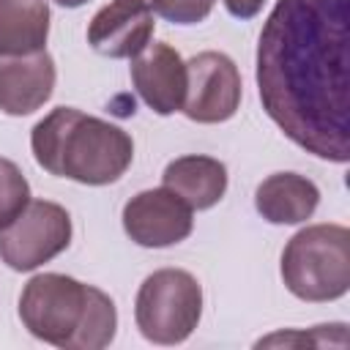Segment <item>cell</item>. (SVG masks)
<instances>
[{
	"instance_id": "cell-1",
	"label": "cell",
	"mask_w": 350,
	"mask_h": 350,
	"mask_svg": "<svg viewBox=\"0 0 350 350\" xmlns=\"http://www.w3.org/2000/svg\"><path fill=\"white\" fill-rule=\"evenodd\" d=\"M268 118L306 153L350 159V0H276L257 44Z\"/></svg>"
},
{
	"instance_id": "cell-2",
	"label": "cell",
	"mask_w": 350,
	"mask_h": 350,
	"mask_svg": "<svg viewBox=\"0 0 350 350\" xmlns=\"http://www.w3.org/2000/svg\"><path fill=\"white\" fill-rule=\"evenodd\" d=\"M30 148L41 170L85 186L115 183L134 159V142L120 126L74 107L44 115L33 126Z\"/></svg>"
},
{
	"instance_id": "cell-3",
	"label": "cell",
	"mask_w": 350,
	"mask_h": 350,
	"mask_svg": "<svg viewBox=\"0 0 350 350\" xmlns=\"http://www.w3.org/2000/svg\"><path fill=\"white\" fill-rule=\"evenodd\" d=\"M19 320L41 342L66 350H101L115 339L112 298L66 273H38L19 295Z\"/></svg>"
},
{
	"instance_id": "cell-4",
	"label": "cell",
	"mask_w": 350,
	"mask_h": 350,
	"mask_svg": "<svg viewBox=\"0 0 350 350\" xmlns=\"http://www.w3.org/2000/svg\"><path fill=\"white\" fill-rule=\"evenodd\" d=\"M284 287L312 304L336 301L350 287V230L345 224H312L298 230L282 252Z\"/></svg>"
},
{
	"instance_id": "cell-5",
	"label": "cell",
	"mask_w": 350,
	"mask_h": 350,
	"mask_svg": "<svg viewBox=\"0 0 350 350\" xmlns=\"http://www.w3.org/2000/svg\"><path fill=\"white\" fill-rule=\"evenodd\" d=\"M202 314V287L183 268L153 271L137 290L134 320L153 345H180Z\"/></svg>"
},
{
	"instance_id": "cell-6",
	"label": "cell",
	"mask_w": 350,
	"mask_h": 350,
	"mask_svg": "<svg viewBox=\"0 0 350 350\" xmlns=\"http://www.w3.org/2000/svg\"><path fill=\"white\" fill-rule=\"evenodd\" d=\"M71 243V216L49 200H30L16 219L0 227V260L14 271H33Z\"/></svg>"
},
{
	"instance_id": "cell-7",
	"label": "cell",
	"mask_w": 350,
	"mask_h": 350,
	"mask_svg": "<svg viewBox=\"0 0 350 350\" xmlns=\"http://www.w3.org/2000/svg\"><path fill=\"white\" fill-rule=\"evenodd\" d=\"M241 71L224 52H200L186 60V98L180 112L194 123H224L241 107Z\"/></svg>"
},
{
	"instance_id": "cell-8",
	"label": "cell",
	"mask_w": 350,
	"mask_h": 350,
	"mask_svg": "<svg viewBox=\"0 0 350 350\" xmlns=\"http://www.w3.org/2000/svg\"><path fill=\"white\" fill-rule=\"evenodd\" d=\"M191 208L170 189H145L123 205L126 235L148 249H161L180 243L191 235L194 219Z\"/></svg>"
},
{
	"instance_id": "cell-9",
	"label": "cell",
	"mask_w": 350,
	"mask_h": 350,
	"mask_svg": "<svg viewBox=\"0 0 350 350\" xmlns=\"http://www.w3.org/2000/svg\"><path fill=\"white\" fill-rule=\"evenodd\" d=\"M131 82L156 115H172L186 98V63L175 46L156 41L131 57Z\"/></svg>"
},
{
	"instance_id": "cell-10",
	"label": "cell",
	"mask_w": 350,
	"mask_h": 350,
	"mask_svg": "<svg viewBox=\"0 0 350 350\" xmlns=\"http://www.w3.org/2000/svg\"><path fill=\"white\" fill-rule=\"evenodd\" d=\"M156 22L148 3L112 0L98 8L88 25V44L104 57H134L153 38Z\"/></svg>"
},
{
	"instance_id": "cell-11",
	"label": "cell",
	"mask_w": 350,
	"mask_h": 350,
	"mask_svg": "<svg viewBox=\"0 0 350 350\" xmlns=\"http://www.w3.org/2000/svg\"><path fill=\"white\" fill-rule=\"evenodd\" d=\"M55 88V60L46 49L33 55H0V109L30 115L41 109Z\"/></svg>"
},
{
	"instance_id": "cell-12",
	"label": "cell",
	"mask_w": 350,
	"mask_h": 350,
	"mask_svg": "<svg viewBox=\"0 0 350 350\" xmlns=\"http://www.w3.org/2000/svg\"><path fill=\"white\" fill-rule=\"evenodd\" d=\"M161 186L175 191L191 211H208L227 191V167L213 156H180L164 167Z\"/></svg>"
},
{
	"instance_id": "cell-13",
	"label": "cell",
	"mask_w": 350,
	"mask_h": 350,
	"mask_svg": "<svg viewBox=\"0 0 350 350\" xmlns=\"http://www.w3.org/2000/svg\"><path fill=\"white\" fill-rule=\"evenodd\" d=\"M320 202L314 180L298 172H273L254 191L257 213L271 224H301Z\"/></svg>"
},
{
	"instance_id": "cell-14",
	"label": "cell",
	"mask_w": 350,
	"mask_h": 350,
	"mask_svg": "<svg viewBox=\"0 0 350 350\" xmlns=\"http://www.w3.org/2000/svg\"><path fill=\"white\" fill-rule=\"evenodd\" d=\"M46 0H0V55H33L46 46Z\"/></svg>"
},
{
	"instance_id": "cell-15",
	"label": "cell",
	"mask_w": 350,
	"mask_h": 350,
	"mask_svg": "<svg viewBox=\"0 0 350 350\" xmlns=\"http://www.w3.org/2000/svg\"><path fill=\"white\" fill-rule=\"evenodd\" d=\"M30 202V183L11 159H0V227L19 216Z\"/></svg>"
},
{
	"instance_id": "cell-16",
	"label": "cell",
	"mask_w": 350,
	"mask_h": 350,
	"mask_svg": "<svg viewBox=\"0 0 350 350\" xmlns=\"http://www.w3.org/2000/svg\"><path fill=\"white\" fill-rule=\"evenodd\" d=\"M150 8L175 25H197L202 22L216 0H148Z\"/></svg>"
},
{
	"instance_id": "cell-17",
	"label": "cell",
	"mask_w": 350,
	"mask_h": 350,
	"mask_svg": "<svg viewBox=\"0 0 350 350\" xmlns=\"http://www.w3.org/2000/svg\"><path fill=\"white\" fill-rule=\"evenodd\" d=\"M262 3H265V0H224L227 11H230L232 16H238V19H252V16H257L260 8H262Z\"/></svg>"
},
{
	"instance_id": "cell-18",
	"label": "cell",
	"mask_w": 350,
	"mask_h": 350,
	"mask_svg": "<svg viewBox=\"0 0 350 350\" xmlns=\"http://www.w3.org/2000/svg\"><path fill=\"white\" fill-rule=\"evenodd\" d=\"M57 5H63V8H79V5H85L88 0H55Z\"/></svg>"
},
{
	"instance_id": "cell-19",
	"label": "cell",
	"mask_w": 350,
	"mask_h": 350,
	"mask_svg": "<svg viewBox=\"0 0 350 350\" xmlns=\"http://www.w3.org/2000/svg\"><path fill=\"white\" fill-rule=\"evenodd\" d=\"M123 3H148V0H123ZM150 5V3H148Z\"/></svg>"
}]
</instances>
